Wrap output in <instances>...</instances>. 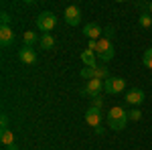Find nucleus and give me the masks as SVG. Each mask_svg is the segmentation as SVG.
Here are the masks:
<instances>
[{"mask_svg": "<svg viewBox=\"0 0 152 150\" xmlns=\"http://www.w3.org/2000/svg\"><path fill=\"white\" fill-rule=\"evenodd\" d=\"M124 87H126V79H122V77H107V79L104 81V89H105V93H110V95L122 93Z\"/></svg>", "mask_w": 152, "mask_h": 150, "instance_id": "nucleus-4", "label": "nucleus"}, {"mask_svg": "<svg viewBox=\"0 0 152 150\" xmlns=\"http://www.w3.org/2000/svg\"><path fill=\"white\" fill-rule=\"evenodd\" d=\"M0 126H2V130H8V116L2 114V118H0Z\"/></svg>", "mask_w": 152, "mask_h": 150, "instance_id": "nucleus-23", "label": "nucleus"}, {"mask_svg": "<svg viewBox=\"0 0 152 150\" xmlns=\"http://www.w3.org/2000/svg\"><path fill=\"white\" fill-rule=\"evenodd\" d=\"M14 43V31L10 26H0V45L8 47Z\"/></svg>", "mask_w": 152, "mask_h": 150, "instance_id": "nucleus-11", "label": "nucleus"}, {"mask_svg": "<svg viewBox=\"0 0 152 150\" xmlns=\"http://www.w3.org/2000/svg\"><path fill=\"white\" fill-rule=\"evenodd\" d=\"M83 35L87 37L89 41H99L102 35H104V29H102L97 23H87L85 26H83Z\"/></svg>", "mask_w": 152, "mask_h": 150, "instance_id": "nucleus-6", "label": "nucleus"}, {"mask_svg": "<svg viewBox=\"0 0 152 150\" xmlns=\"http://www.w3.org/2000/svg\"><path fill=\"white\" fill-rule=\"evenodd\" d=\"M23 39H24V43H26V47H31V45L37 41V33H33V31H26V33L23 35Z\"/></svg>", "mask_w": 152, "mask_h": 150, "instance_id": "nucleus-17", "label": "nucleus"}, {"mask_svg": "<svg viewBox=\"0 0 152 150\" xmlns=\"http://www.w3.org/2000/svg\"><path fill=\"white\" fill-rule=\"evenodd\" d=\"M94 130H95V134H104V128H102V126H97V128H94Z\"/></svg>", "mask_w": 152, "mask_h": 150, "instance_id": "nucleus-25", "label": "nucleus"}, {"mask_svg": "<svg viewBox=\"0 0 152 150\" xmlns=\"http://www.w3.org/2000/svg\"><path fill=\"white\" fill-rule=\"evenodd\" d=\"M138 24H140L142 29H150L152 26V14L150 12H142L140 18H138Z\"/></svg>", "mask_w": 152, "mask_h": 150, "instance_id": "nucleus-14", "label": "nucleus"}, {"mask_svg": "<svg viewBox=\"0 0 152 150\" xmlns=\"http://www.w3.org/2000/svg\"><path fill=\"white\" fill-rule=\"evenodd\" d=\"M148 10H150V14H152V2H150V4H148Z\"/></svg>", "mask_w": 152, "mask_h": 150, "instance_id": "nucleus-27", "label": "nucleus"}, {"mask_svg": "<svg viewBox=\"0 0 152 150\" xmlns=\"http://www.w3.org/2000/svg\"><path fill=\"white\" fill-rule=\"evenodd\" d=\"M104 89V81L102 79H89L85 83V87H81V95L85 97H95V95H99V91Z\"/></svg>", "mask_w": 152, "mask_h": 150, "instance_id": "nucleus-5", "label": "nucleus"}, {"mask_svg": "<svg viewBox=\"0 0 152 150\" xmlns=\"http://www.w3.org/2000/svg\"><path fill=\"white\" fill-rule=\"evenodd\" d=\"M102 110H97V108H89L87 112H85V122L89 124V126H94V128H97V126H102Z\"/></svg>", "mask_w": 152, "mask_h": 150, "instance_id": "nucleus-8", "label": "nucleus"}, {"mask_svg": "<svg viewBox=\"0 0 152 150\" xmlns=\"http://www.w3.org/2000/svg\"><path fill=\"white\" fill-rule=\"evenodd\" d=\"M8 150H16V146H14V144H12V146H8Z\"/></svg>", "mask_w": 152, "mask_h": 150, "instance_id": "nucleus-26", "label": "nucleus"}, {"mask_svg": "<svg viewBox=\"0 0 152 150\" xmlns=\"http://www.w3.org/2000/svg\"><path fill=\"white\" fill-rule=\"evenodd\" d=\"M79 75H81L83 79H87V81H89V79H95V67H83Z\"/></svg>", "mask_w": 152, "mask_h": 150, "instance_id": "nucleus-16", "label": "nucleus"}, {"mask_svg": "<svg viewBox=\"0 0 152 150\" xmlns=\"http://www.w3.org/2000/svg\"><path fill=\"white\" fill-rule=\"evenodd\" d=\"M0 142H2L4 146H12V144H14V134H12L10 128H8V130H2V132H0Z\"/></svg>", "mask_w": 152, "mask_h": 150, "instance_id": "nucleus-13", "label": "nucleus"}, {"mask_svg": "<svg viewBox=\"0 0 152 150\" xmlns=\"http://www.w3.org/2000/svg\"><path fill=\"white\" fill-rule=\"evenodd\" d=\"M95 55L102 59L104 63H107V61H112L114 59V47H112V43H110V39H99L97 41V51H95Z\"/></svg>", "mask_w": 152, "mask_h": 150, "instance_id": "nucleus-3", "label": "nucleus"}, {"mask_svg": "<svg viewBox=\"0 0 152 150\" xmlns=\"http://www.w3.org/2000/svg\"><path fill=\"white\" fill-rule=\"evenodd\" d=\"M55 24H57V16L51 10H45V12H41V14L37 16V26H39V31H43L45 35H49V31L55 29Z\"/></svg>", "mask_w": 152, "mask_h": 150, "instance_id": "nucleus-2", "label": "nucleus"}, {"mask_svg": "<svg viewBox=\"0 0 152 150\" xmlns=\"http://www.w3.org/2000/svg\"><path fill=\"white\" fill-rule=\"evenodd\" d=\"M39 43H41V49H53V47H55V39L51 35H43Z\"/></svg>", "mask_w": 152, "mask_h": 150, "instance_id": "nucleus-15", "label": "nucleus"}, {"mask_svg": "<svg viewBox=\"0 0 152 150\" xmlns=\"http://www.w3.org/2000/svg\"><path fill=\"white\" fill-rule=\"evenodd\" d=\"M91 108H97V110H102V108H104V100H102L99 95L91 97Z\"/></svg>", "mask_w": 152, "mask_h": 150, "instance_id": "nucleus-20", "label": "nucleus"}, {"mask_svg": "<svg viewBox=\"0 0 152 150\" xmlns=\"http://www.w3.org/2000/svg\"><path fill=\"white\" fill-rule=\"evenodd\" d=\"M95 59H97V55H95L94 51H89V49H85L81 53V61L85 63V67H97L95 65Z\"/></svg>", "mask_w": 152, "mask_h": 150, "instance_id": "nucleus-12", "label": "nucleus"}, {"mask_svg": "<svg viewBox=\"0 0 152 150\" xmlns=\"http://www.w3.org/2000/svg\"><path fill=\"white\" fill-rule=\"evenodd\" d=\"M18 59L23 61L24 65H33V63H37V53L31 47H23V49L18 51Z\"/></svg>", "mask_w": 152, "mask_h": 150, "instance_id": "nucleus-10", "label": "nucleus"}, {"mask_svg": "<svg viewBox=\"0 0 152 150\" xmlns=\"http://www.w3.org/2000/svg\"><path fill=\"white\" fill-rule=\"evenodd\" d=\"M87 49H89V51H97V41H89V45H87Z\"/></svg>", "mask_w": 152, "mask_h": 150, "instance_id": "nucleus-24", "label": "nucleus"}, {"mask_svg": "<svg viewBox=\"0 0 152 150\" xmlns=\"http://www.w3.org/2000/svg\"><path fill=\"white\" fill-rule=\"evenodd\" d=\"M107 122H110V130H124L126 128V122H128V112H124L120 105H114L107 114Z\"/></svg>", "mask_w": 152, "mask_h": 150, "instance_id": "nucleus-1", "label": "nucleus"}, {"mask_svg": "<svg viewBox=\"0 0 152 150\" xmlns=\"http://www.w3.org/2000/svg\"><path fill=\"white\" fill-rule=\"evenodd\" d=\"M114 37V26H105L104 29V39H112Z\"/></svg>", "mask_w": 152, "mask_h": 150, "instance_id": "nucleus-21", "label": "nucleus"}, {"mask_svg": "<svg viewBox=\"0 0 152 150\" xmlns=\"http://www.w3.org/2000/svg\"><path fill=\"white\" fill-rule=\"evenodd\" d=\"M142 63H144L148 69H152V47L144 53V55H142Z\"/></svg>", "mask_w": 152, "mask_h": 150, "instance_id": "nucleus-18", "label": "nucleus"}, {"mask_svg": "<svg viewBox=\"0 0 152 150\" xmlns=\"http://www.w3.org/2000/svg\"><path fill=\"white\" fill-rule=\"evenodd\" d=\"M63 16H65V23L71 24V26H77L81 23V10L77 6H67L65 12H63Z\"/></svg>", "mask_w": 152, "mask_h": 150, "instance_id": "nucleus-7", "label": "nucleus"}, {"mask_svg": "<svg viewBox=\"0 0 152 150\" xmlns=\"http://www.w3.org/2000/svg\"><path fill=\"white\" fill-rule=\"evenodd\" d=\"M0 20H2V26H8V23H10L8 12H2V14H0Z\"/></svg>", "mask_w": 152, "mask_h": 150, "instance_id": "nucleus-22", "label": "nucleus"}, {"mask_svg": "<svg viewBox=\"0 0 152 150\" xmlns=\"http://www.w3.org/2000/svg\"><path fill=\"white\" fill-rule=\"evenodd\" d=\"M144 102V91L142 89H138V87H132L128 93H126V104L130 105H138Z\"/></svg>", "mask_w": 152, "mask_h": 150, "instance_id": "nucleus-9", "label": "nucleus"}, {"mask_svg": "<svg viewBox=\"0 0 152 150\" xmlns=\"http://www.w3.org/2000/svg\"><path fill=\"white\" fill-rule=\"evenodd\" d=\"M140 118H142V112H140V110H130V112H128V120H134V122H138Z\"/></svg>", "mask_w": 152, "mask_h": 150, "instance_id": "nucleus-19", "label": "nucleus"}]
</instances>
